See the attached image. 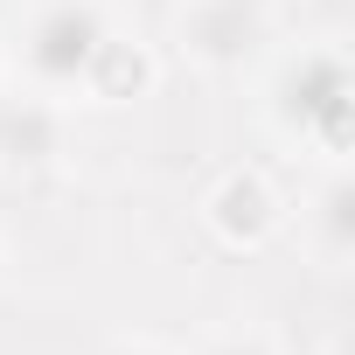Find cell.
<instances>
[{"label":"cell","instance_id":"7","mask_svg":"<svg viewBox=\"0 0 355 355\" xmlns=\"http://www.w3.org/2000/svg\"><path fill=\"white\" fill-rule=\"evenodd\" d=\"M313 251L334 272L355 258V182H348V167H327V182L313 196Z\"/></svg>","mask_w":355,"mask_h":355},{"label":"cell","instance_id":"6","mask_svg":"<svg viewBox=\"0 0 355 355\" xmlns=\"http://www.w3.org/2000/svg\"><path fill=\"white\" fill-rule=\"evenodd\" d=\"M153 84H160L153 49L112 28V42L98 49V63H91V77H84V98H91V105H132V98H146Z\"/></svg>","mask_w":355,"mask_h":355},{"label":"cell","instance_id":"9","mask_svg":"<svg viewBox=\"0 0 355 355\" xmlns=\"http://www.w3.org/2000/svg\"><path fill=\"white\" fill-rule=\"evenodd\" d=\"M98 355H174V348H160V341H146V334H119V341H105Z\"/></svg>","mask_w":355,"mask_h":355},{"label":"cell","instance_id":"8","mask_svg":"<svg viewBox=\"0 0 355 355\" xmlns=\"http://www.w3.org/2000/svg\"><path fill=\"white\" fill-rule=\"evenodd\" d=\"M196 355H279V348H272V334H258V327H223V334H209Z\"/></svg>","mask_w":355,"mask_h":355},{"label":"cell","instance_id":"5","mask_svg":"<svg viewBox=\"0 0 355 355\" xmlns=\"http://www.w3.org/2000/svg\"><path fill=\"white\" fill-rule=\"evenodd\" d=\"M56 153H63L56 98H35V91L0 98V174H42Z\"/></svg>","mask_w":355,"mask_h":355},{"label":"cell","instance_id":"3","mask_svg":"<svg viewBox=\"0 0 355 355\" xmlns=\"http://www.w3.org/2000/svg\"><path fill=\"white\" fill-rule=\"evenodd\" d=\"M174 42L202 70H244L272 42V8L265 0H182Z\"/></svg>","mask_w":355,"mask_h":355},{"label":"cell","instance_id":"4","mask_svg":"<svg viewBox=\"0 0 355 355\" xmlns=\"http://www.w3.org/2000/svg\"><path fill=\"white\" fill-rule=\"evenodd\" d=\"M202 230L223 251H265L286 230V196L272 189V174L230 167V174H216V189L202 196Z\"/></svg>","mask_w":355,"mask_h":355},{"label":"cell","instance_id":"1","mask_svg":"<svg viewBox=\"0 0 355 355\" xmlns=\"http://www.w3.org/2000/svg\"><path fill=\"white\" fill-rule=\"evenodd\" d=\"M265 112L286 139L313 146L327 167H348L355 146V70L334 42H306L293 56H279L272 84H265Z\"/></svg>","mask_w":355,"mask_h":355},{"label":"cell","instance_id":"2","mask_svg":"<svg viewBox=\"0 0 355 355\" xmlns=\"http://www.w3.org/2000/svg\"><path fill=\"white\" fill-rule=\"evenodd\" d=\"M105 42H112L105 0H28L21 21H15V70H21V91L56 98V105L77 98Z\"/></svg>","mask_w":355,"mask_h":355}]
</instances>
